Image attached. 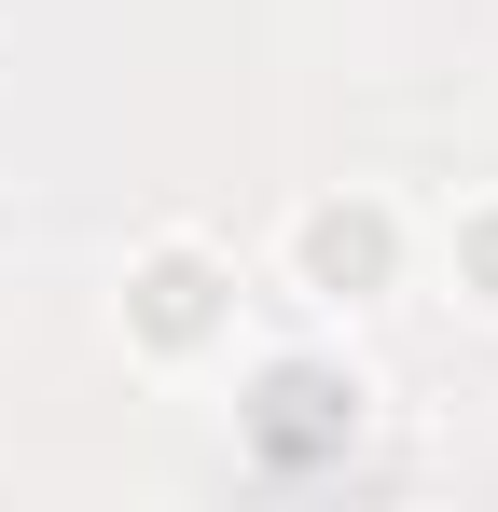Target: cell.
Listing matches in <instances>:
<instances>
[{
    "label": "cell",
    "instance_id": "cell-2",
    "mask_svg": "<svg viewBox=\"0 0 498 512\" xmlns=\"http://www.w3.org/2000/svg\"><path fill=\"white\" fill-rule=\"evenodd\" d=\"M208 319H222V263H208V250H153V263H139V333H153V346H194Z\"/></svg>",
    "mask_w": 498,
    "mask_h": 512
},
{
    "label": "cell",
    "instance_id": "cell-1",
    "mask_svg": "<svg viewBox=\"0 0 498 512\" xmlns=\"http://www.w3.org/2000/svg\"><path fill=\"white\" fill-rule=\"evenodd\" d=\"M291 250H305V277H319V291H374L402 236H388V208H305V236H291Z\"/></svg>",
    "mask_w": 498,
    "mask_h": 512
},
{
    "label": "cell",
    "instance_id": "cell-3",
    "mask_svg": "<svg viewBox=\"0 0 498 512\" xmlns=\"http://www.w3.org/2000/svg\"><path fill=\"white\" fill-rule=\"evenodd\" d=\"M471 291L498 305V222H471Z\"/></svg>",
    "mask_w": 498,
    "mask_h": 512
}]
</instances>
